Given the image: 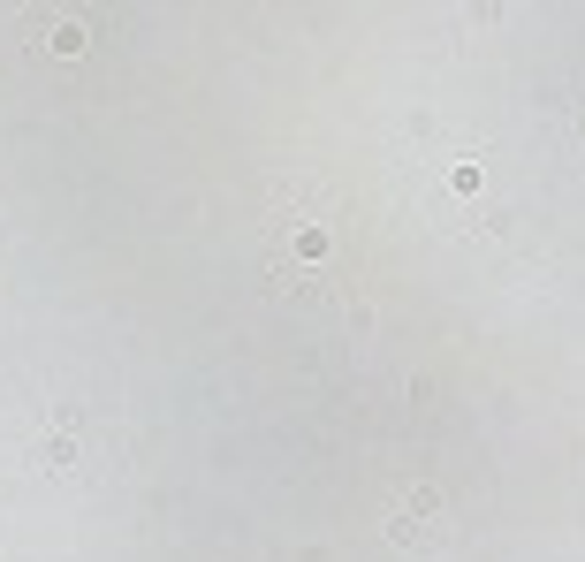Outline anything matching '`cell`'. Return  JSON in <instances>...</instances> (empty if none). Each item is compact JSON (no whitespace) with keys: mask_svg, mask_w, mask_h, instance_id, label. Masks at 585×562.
I'll use <instances>...</instances> for the list:
<instances>
[{"mask_svg":"<svg viewBox=\"0 0 585 562\" xmlns=\"http://www.w3.org/2000/svg\"><path fill=\"white\" fill-rule=\"evenodd\" d=\"M396 539H403V547H419V555L449 547V494H441V487H410V502H403V517H396Z\"/></svg>","mask_w":585,"mask_h":562,"instance_id":"cell-1","label":"cell"},{"mask_svg":"<svg viewBox=\"0 0 585 562\" xmlns=\"http://www.w3.org/2000/svg\"><path fill=\"white\" fill-rule=\"evenodd\" d=\"M38 457H46V471H76V441L54 434V441H38Z\"/></svg>","mask_w":585,"mask_h":562,"instance_id":"cell-2","label":"cell"},{"mask_svg":"<svg viewBox=\"0 0 585 562\" xmlns=\"http://www.w3.org/2000/svg\"><path fill=\"white\" fill-rule=\"evenodd\" d=\"M54 54H84V24H54Z\"/></svg>","mask_w":585,"mask_h":562,"instance_id":"cell-3","label":"cell"},{"mask_svg":"<svg viewBox=\"0 0 585 562\" xmlns=\"http://www.w3.org/2000/svg\"><path fill=\"white\" fill-rule=\"evenodd\" d=\"M502 8H509V0H471V15H479V24H502Z\"/></svg>","mask_w":585,"mask_h":562,"instance_id":"cell-4","label":"cell"}]
</instances>
